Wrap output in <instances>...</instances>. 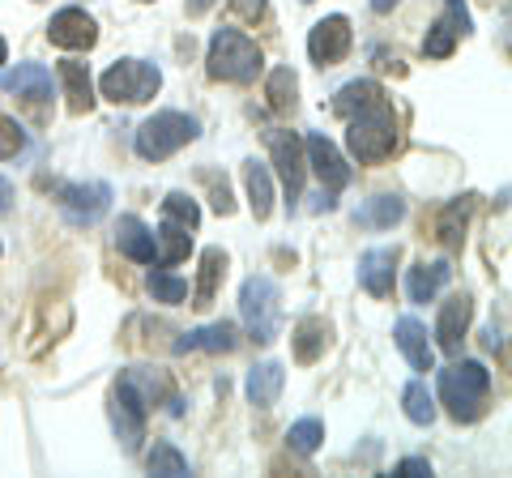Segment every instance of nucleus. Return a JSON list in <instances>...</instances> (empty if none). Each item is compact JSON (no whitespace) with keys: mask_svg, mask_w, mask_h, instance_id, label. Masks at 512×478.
<instances>
[{"mask_svg":"<svg viewBox=\"0 0 512 478\" xmlns=\"http://www.w3.org/2000/svg\"><path fill=\"white\" fill-rule=\"evenodd\" d=\"M487 397H491V372L483 363L466 359L440 372V402L457 423H474L487 410Z\"/></svg>","mask_w":512,"mask_h":478,"instance_id":"nucleus-1","label":"nucleus"},{"mask_svg":"<svg viewBox=\"0 0 512 478\" xmlns=\"http://www.w3.org/2000/svg\"><path fill=\"white\" fill-rule=\"evenodd\" d=\"M210 77L214 82H235L244 86L261 73V47H256L244 30H214L210 39Z\"/></svg>","mask_w":512,"mask_h":478,"instance_id":"nucleus-2","label":"nucleus"},{"mask_svg":"<svg viewBox=\"0 0 512 478\" xmlns=\"http://www.w3.org/2000/svg\"><path fill=\"white\" fill-rule=\"evenodd\" d=\"M346 146L359 163H384L393 150H397V120L389 103H376L350 116V129H346Z\"/></svg>","mask_w":512,"mask_h":478,"instance_id":"nucleus-3","label":"nucleus"},{"mask_svg":"<svg viewBox=\"0 0 512 478\" xmlns=\"http://www.w3.org/2000/svg\"><path fill=\"white\" fill-rule=\"evenodd\" d=\"M197 133H201V124L184 116V111H158V116H150L137 129V154L146 163H163L175 150H184L188 141H197Z\"/></svg>","mask_w":512,"mask_h":478,"instance_id":"nucleus-4","label":"nucleus"},{"mask_svg":"<svg viewBox=\"0 0 512 478\" xmlns=\"http://www.w3.org/2000/svg\"><path fill=\"white\" fill-rule=\"evenodd\" d=\"M103 94L111 103H150L158 86H163V73L158 65H146V60H116L107 73H103Z\"/></svg>","mask_w":512,"mask_h":478,"instance_id":"nucleus-5","label":"nucleus"},{"mask_svg":"<svg viewBox=\"0 0 512 478\" xmlns=\"http://www.w3.org/2000/svg\"><path fill=\"white\" fill-rule=\"evenodd\" d=\"M239 312H244V325L256 342H274L278 338V282L256 274L244 282L239 291Z\"/></svg>","mask_w":512,"mask_h":478,"instance_id":"nucleus-6","label":"nucleus"},{"mask_svg":"<svg viewBox=\"0 0 512 478\" xmlns=\"http://www.w3.org/2000/svg\"><path fill=\"white\" fill-rule=\"evenodd\" d=\"M146 397H141L133 389V380L120 376V385L116 393H111V419H116V432L124 440V453H137V444H141V432H146Z\"/></svg>","mask_w":512,"mask_h":478,"instance_id":"nucleus-7","label":"nucleus"},{"mask_svg":"<svg viewBox=\"0 0 512 478\" xmlns=\"http://www.w3.org/2000/svg\"><path fill=\"white\" fill-rule=\"evenodd\" d=\"M308 158H312V171H316V180H320V193L338 197L342 188L350 184L346 158L338 154V146H333L325 133H308Z\"/></svg>","mask_w":512,"mask_h":478,"instance_id":"nucleus-8","label":"nucleus"},{"mask_svg":"<svg viewBox=\"0 0 512 478\" xmlns=\"http://www.w3.org/2000/svg\"><path fill=\"white\" fill-rule=\"evenodd\" d=\"M269 154H274L278 180H282L286 197H291V205H295L299 193H303V150H299V137L286 133V129H274V133H269Z\"/></svg>","mask_w":512,"mask_h":478,"instance_id":"nucleus-9","label":"nucleus"},{"mask_svg":"<svg viewBox=\"0 0 512 478\" xmlns=\"http://www.w3.org/2000/svg\"><path fill=\"white\" fill-rule=\"evenodd\" d=\"M60 205H64V214H69L73 222H99L107 214V205H111V184H103V180L64 184L60 188Z\"/></svg>","mask_w":512,"mask_h":478,"instance_id":"nucleus-10","label":"nucleus"},{"mask_svg":"<svg viewBox=\"0 0 512 478\" xmlns=\"http://www.w3.org/2000/svg\"><path fill=\"white\" fill-rule=\"evenodd\" d=\"M350 52V22L342 13H333V18L316 22L312 35H308V56L316 65H338V60Z\"/></svg>","mask_w":512,"mask_h":478,"instance_id":"nucleus-11","label":"nucleus"},{"mask_svg":"<svg viewBox=\"0 0 512 478\" xmlns=\"http://www.w3.org/2000/svg\"><path fill=\"white\" fill-rule=\"evenodd\" d=\"M47 39L56 47H69V52H86V47L99 43V26H94V18L82 9H60L52 26H47Z\"/></svg>","mask_w":512,"mask_h":478,"instance_id":"nucleus-12","label":"nucleus"},{"mask_svg":"<svg viewBox=\"0 0 512 478\" xmlns=\"http://www.w3.org/2000/svg\"><path fill=\"white\" fill-rule=\"evenodd\" d=\"M461 35H470V13H466V5H461V0H448V13L427 30L423 52H427V56H436V60L453 56V47H457Z\"/></svg>","mask_w":512,"mask_h":478,"instance_id":"nucleus-13","label":"nucleus"},{"mask_svg":"<svg viewBox=\"0 0 512 478\" xmlns=\"http://www.w3.org/2000/svg\"><path fill=\"white\" fill-rule=\"evenodd\" d=\"M470 316H474L470 295H453V299H444V304H440L436 338H440L444 355H457V350H461V338H466V329H470Z\"/></svg>","mask_w":512,"mask_h":478,"instance_id":"nucleus-14","label":"nucleus"},{"mask_svg":"<svg viewBox=\"0 0 512 478\" xmlns=\"http://www.w3.org/2000/svg\"><path fill=\"white\" fill-rule=\"evenodd\" d=\"M393 265H397V248H367L359 257V282L367 295L384 299L393 291Z\"/></svg>","mask_w":512,"mask_h":478,"instance_id":"nucleus-15","label":"nucleus"},{"mask_svg":"<svg viewBox=\"0 0 512 478\" xmlns=\"http://www.w3.org/2000/svg\"><path fill=\"white\" fill-rule=\"evenodd\" d=\"M235 346H239V329H235L231 321H218V325L192 329V333H184V338L175 342V350H180V355H188V350H210V355H231Z\"/></svg>","mask_w":512,"mask_h":478,"instance_id":"nucleus-16","label":"nucleus"},{"mask_svg":"<svg viewBox=\"0 0 512 478\" xmlns=\"http://www.w3.org/2000/svg\"><path fill=\"white\" fill-rule=\"evenodd\" d=\"M56 77L64 86V99H69V111L73 116H86V111L94 107V82H90L86 65H77V60H60Z\"/></svg>","mask_w":512,"mask_h":478,"instance_id":"nucleus-17","label":"nucleus"},{"mask_svg":"<svg viewBox=\"0 0 512 478\" xmlns=\"http://www.w3.org/2000/svg\"><path fill=\"white\" fill-rule=\"evenodd\" d=\"M116 244H120V252L128 261H141V265H154V231L146 227L141 218H133V214H124L120 222H116Z\"/></svg>","mask_w":512,"mask_h":478,"instance_id":"nucleus-18","label":"nucleus"},{"mask_svg":"<svg viewBox=\"0 0 512 478\" xmlns=\"http://www.w3.org/2000/svg\"><path fill=\"white\" fill-rule=\"evenodd\" d=\"M393 333H397V346H402V355L410 359V368L414 372H431V363H436V350H431V342H427V329L414 321V316H402Z\"/></svg>","mask_w":512,"mask_h":478,"instance_id":"nucleus-19","label":"nucleus"},{"mask_svg":"<svg viewBox=\"0 0 512 478\" xmlns=\"http://www.w3.org/2000/svg\"><path fill=\"white\" fill-rule=\"evenodd\" d=\"M0 86H5L9 94H18V99H52V73H47L43 65H18L9 69L5 77H0Z\"/></svg>","mask_w":512,"mask_h":478,"instance_id":"nucleus-20","label":"nucleus"},{"mask_svg":"<svg viewBox=\"0 0 512 478\" xmlns=\"http://www.w3.org/2000/svg\"><path fill=\"white\" fill-rule=\"evenodd\" d=\"M448 278H453V269H448V261H423V265H414L410 269V278H406V295L414 299V304H427V299H436Z\"/></svg>","mask_w":512,"mask_h":478,"instance_id":"nucleus-21","label":"nucleus"},{"mask_svg":"<svg viewBox=\"0 0 512 478\" xmlns=\"http://www.w3.org/2000/svg\"><path fill=\"white\" fill-rule=\"evenodd\" d=\"M188 248H192L188 227H180V222H171V218L158 222V235H154V265H163V269L180 265V261L188 257Z\"/></svg>","mask_w":512,"mask_h":478,"instance_id":"nucleus-22","label":"nucleus"},{"mask_svg":"<svg viewBox=\"0 0 512 478\" xmlns=\"http://www.w3.org/2000/svg\"><path fill=\"white\" fill-rule=\"evenodd\" d=\"M282 385H286V372H282L278 359L256 363V368L248 372V402H252V406H274L278 393H282Z\"/></svg>","mask_w":512,"mask_h":478,"instance_id":"nucleus-23","label":"nucleus"},{"mask_svg":"<svg viewBox=\"0 0 512 478\" xmlns=\"http://www.w3.org/2000/svg\"><path fill=\"white\" fill-rule=\"evenodd\" d=\"M222 274H227V252H222V248H205L201 252V282H197V291H192V308H210L214 304Z\"/></svg>","mask_w":512,"mask_h":478,"instance_id":"nucleus-24","label":"nucleus"},{"mask_svg":"<svg viewBox=\"0 0 512 478\" xmlns=\"http://www.w3.org/2000/svg\"><path fill=\"white\" fill-rule=\"evenodd\" d=\"M329 321H320V316H308V321H299L295 325V359L299 363H316L320 355H325V346H329Z\"/></svg>","mask_w":512,"mask_h":478,"instance_id":"nucleus-25","label":"nucleus"},{"mask_svg":"<svg viewBox=\"0 0 512 478\" xmlns=\"http://www.w3.org/2000/svg\"><path fill=\"white\" fill-rule=\"evenodd\" d=\"M376 103H384V86L380 82H350V86H342L338 94H333V111L338 116H359V111H367V107H376Z\"/></svg>","mask_w":512,"mask_h":478,"instance_id":"nucleus-26","label":"nucleus"},{"mask_svg":"<svg viewBox=\"0 0 512 478\" xmlns=\"http://www.w3.org/2000/svg\"><path fill=\"white\" fill-rule=\"evenodd\" d=\"M244 184H248V201H252L256 222H265L269 210H274V180H269V167L252 158V163L244 167Z\"/></svg>","mask_w":512,"mask_h":478,"instance_id":"nucleus-27","label":"nucleus"},{"mask_svg":"<svg viewBox=\"0 0 512 478\" xmlns=\"http://www.w3.org/2000/svg\"><path fill=\"white\" fill-rule=\"evenodd\" d=\"M402 214H406L402 197H372V201H367L355 218L363 222V227H376V231H384V227H393V222H402Z\"/></svg>","mask_w":512,"mask_h":478,"instance_id":"nucleus-28","label":"nucleus"},{"mask_svg":"<svg viewBox=\"0 0 512 478\" xmlns=\"http://www.w3.org/2000/svg\"><path fill=\"white\" fill-rule=\"evenodd\" d=\"M402 406H406V419H410V423H419V427H431V423H436V397L427 393L423 380H414V385H406Z\"/></svg>","mask_w":512,"mask_h":478,"instance_id":"nucleus-29","label":"nucleus"},{"mask_svg":"<svg viewBox=\"0 0 512 478\" xmlns=\"http://www.w3.org/2000/svg\"><path fill=\"white\" fill-rule=\"evenodd\" d=\"M146 286H150V295L158 299V304H184V299H188V282H184V278H175V274H167L163 265H154V269H150Z\"/></svg>","mask_w":512,"mask_h":478,"instance_id":"nucleus-30","label":"nucleus"},{"mask_svg":"<svg viewBox=\"0 0 512 478\" xmlns=\"http://www.w3.org/2000/svg\"><path fill=\"white\" fill-rule=\"evenodd\" d=\"M146 466H150V474H163V478H180V474H188L184 453L175 449V444H167V440H158L154 449L146 453Z\"/></svg>","mask_w":512,"mask_h":478,"instance_id":"nucleus-31","label":"nucleus"},{"mask_svg":"<svg viewBox=\"0 0 512 478\" xmlns=\"http://www.w3.org/2000/svg\"><path fill=\"white\" fill-rule=\"evenodd\" d=\"M466 218H470V197L466 201H453L448 210L440 214V244H448V248H457L461 244V231H466Z\"/></svg>","mask_w":512,"mask_h":478,"instance_id":"nucleus-32","label":"nucleus"},{"mask_svg":"<svg viewBox=\"0 0 512 478\" xmlns=\"http://www.w3.org/2000/svg\"><path fill=\"white\" fill-rule=\"evenodd\" d=\"M295 90H299V82H295V73L286 65L269 73V107L274 111H291L295 107Z\"/></svg>","mask_w":512,"mask_h":478,"instance_id":"nucleus-33","label":"nucleus"},{"mask_svg":"<svg viewBox=\"0 0 512 478\" xmlns=\"http://www.w3.org/2000/svg\"><path fill=\"white\" fill-rule=\"evenodd\" d=\"M286 440H291V449H295V453L312 457V453L320 449V440H325V423H320V419H299Z\"/></svg>","mask_w":512,"mask_h":478,"instance_id":"nucleus-34","label":"nucleus"},{"mask_svg":"<svg viewBox=\"0 0 512 478\" xmlns=\"http://www.w3.org/2000/svg\"><path fill=\"white\" fill-rule=\"evenodd\" d=\"M163 218L180 222V227H188V231H197L201 210H197V201H192L188 193H167V201H163Z\"/></svg>","mask_w":512,"mask_h":478,"instance_id":"nucleus-35","label":"nucleus"},{"mask_svg":"<svg viewBox=\"0 0 512 478\" xmlns=\"http://www.w3.org/2000/svg\"><path fill=\"white\" fill-rule=\"evenodd\" d=\"M22 150H26L22 124H18V120H9V116H0V158H18Z\"/></svg>","mask_w":512,"mask_h":478,"instance_id":"nucleus-36","label":"nucleus"},{"mask_svg":"<svg viewBox=\"0 0 512 478\" xmlns=\"http://www.w3.org/2000/svg\"><path fill=\"white\" fill-rule=\"evenodd\" d=\"M231 9H235V18H244V22H256L265 13V0H231Z\"/></svg>","mask_w":512,"mask_h":478,"instance_id":"nucleus-37","label":"nucleus"},{"mask_svg":"<svg viewBox=\"0 0 512 478\" xmlns=\"http://www.w3.org/2000/svg\"><path fill=\"white\" fill-rule=\"evenodd\" d=\"M397 474H402V478H427V474H431V466H427L423 457H406L402 466H397Z\"/></svg>","mask_w":512,"mask_h":478,"instance_id":"nucleus-38","label":"nucleus"},{"mask_svg":"<svg viewBox=\"0 0 512 478\" xmlns=\"http://www.w3.org/2000/svg\"><path fill=\"white\" fill-rule=\"evenodd\" d=\"M9 201H13V184L0 175V214H9Z\"/></svg>","mask_w":512,"mask_h":478,"instance_id":"nucleus-39","label":"nucleus"},{"mask_svg":"<svg viewBox=\"0 0 512 478\" xmlns=\"http://www.w3.org/2000/svg\"><path fill=\"white\" fill-rule=\"evenodd\" d=\"M393 5H397V0H372V9H376V13H389Z\"/></svg>","mask_w":512,"mask_h":478,"instance_id":"nucleus-40","label":"nucleus"},{"mask_svg":"<svg viewBox=\"0 0 512 478\" xmlns=\"http://www.w3.org/2000/svg\"><path fill=\"white\" fill-rule=\"evenodd\" d=\"M5 56H9V47H5V39H0V65H5Z\"/></svg>","mask_w":512,"mask_h":478,"instance_id":"nucleus-41","label":"nucleus"}]
</instances>
